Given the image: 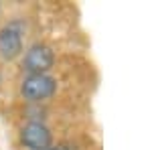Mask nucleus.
Instances as JSON below:
<instances>
[{
	"label": "nucleus",
	"mask_w": 152,
	"mask_h": 150,
	"mask_svg": "<svg viewBox=\"0 0 152 150\" xmlns=\"http://www.w3.org/2000/svg\"><path fill=\"white\" fill-rule=\"evenodd\" d=\"M57 91V81L47 73L26 75L20 83V95L26 102H43Z\"/></svg>",
	"instance_id": "nucleus-1"
},
{
	"label": "nucleus",
	"mask_w": 152,
	"mask_h": 150,
	"mask_svg": "<svg viewBox=\"0 0 152 150\" xmlns=\"http://www.w3.org/2000/svg\"><path fill=\"white\" fill-rule=\"evenodd\" d=\"M55 63V53L53 49L47 45H33L26 53H24L23 61H20V67H23L28 75H41V73H47Z\"/></svg>",
	"instance_id": "nucleus-2"
},
{
	"label": "nucleus",
	"mask_w": 152,
	"mask_h": 150,
	"mask_svg": "<svg viewBox=\"0 0 152 150\" xmlns=\"http://www.w3.org/2000/svg\"><path fill=\"white\" fill-rule=\"evenodd\" d=\"M23 31L24 26L18 20L0 29V57L4 61H12L23 53Z\"/></svg>",
	"instance_id": "nucleus-3"
},
{
	"label": "nucleus",
	"mask_w": 152,
	"mask_h": 150,
	"mask_svg": "<svg viewBox=\"0 0 152 150\" xmlns=\"http://www.w3.org/2000/svg\"><path fill=\"white\" fill-rule=\"evenodd\" d=\"M53 142V134L45 124L41 122H28L20 128V144L31 150H43L49 148Z\"/></svg>",
	"instance_id": "nucleus-4"
},
{
	"label": "nucleus",
	"mask_w": 152,
	"mask_h": 150,
	"mask_svg": "<svg viewBox=\"0 0 152 150\" xmlns=\"http://www.w3.org/2000/svg\"><path fill=\"white\" fill-rule=\"evenodd\" d=\"M43 150H63V148H51V146H49V148H43Z\"/></svg>",
	"instance_id": "nucleus-5"
}]
</instances>
